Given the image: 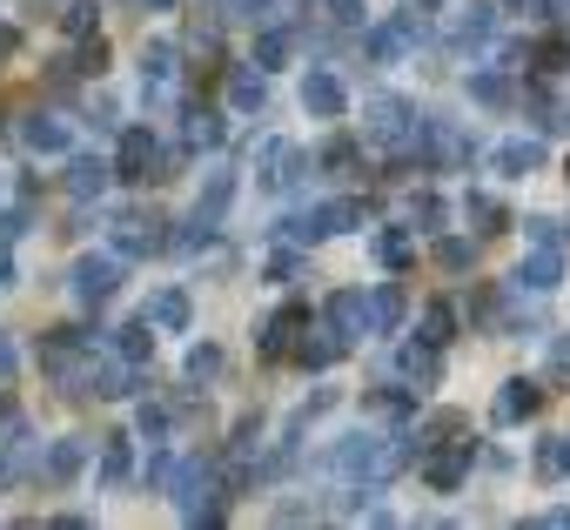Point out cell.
I'll return each mask as SVG.
<instances>
[{
	"label": "cell",
	"instance_id": "cell-1",
	"mask_svg": "<svg viewBox=\"0 0 570 530\" xmlns=\"http://www.w3.org/2000/svg\"><path fill=\"white\" fill-rule=\"evenodd\" d=\"M101 343L88 336V330H55L48 343H41V370L55 376V390H68V396H95V376H101V356H95Z\"/></svg>",
	"mask_w": 570,
	"mask_h": 530
},
{
	"label": "cell",
	"instance_id": "cell-2",
	"mask_svg": "<svg viewBox=\"0 0 570 530\" xmlns=\"http://www.w3.org/2000/svg\"><path fill=\"white\" fill-rule=\"evenodd\" d=\"M168 490H175V510H181L188 523H222V490H215V463H208V457L175 463Z\"/></svg>",
	"mask_w": 570,
	"mask_h": 530
},
{
	"label": "cell",
	"instance_id": "cell-3",
	"mask_svg": "<svg viewBox=\"0 0 570 530\" xmlns=\"http://www.w3.org/2000/svg\"><path fill=\"white\" fill-rule=\"evenodd\" d=\"M416 135H423V121H416L396 95H376V101H370V121H363V141H370V148L403 155V148H416Z\"/></svg>",
	"mask_w": 570,
	"mask_h": 530
},
{
	"label": "cell",
	"instance_id": "cell-4",
	"mask_svg": "<svg viewBox=\"0 0 570 530\" xmlns=\"http://www.w3.org/2000/svg\"><path fill=\"white\" fill-rule=\"evenodd\" d=\"M115 289H121V262L115 255H81L75 262V303L101 310V303H115Z\"/></svg>",
	"mask_w": 570,
	"mask_h": 530
},
{
	"label": "cell",
	"instance_id": "cell-5",
	"mask_svg": "<svg viewBox=\"0 0 570 530\" xmlns=\"http://www.w3.org/2000/svg\"><path fill=\"white\" fill-rule=\"evenodd\" d=\"M563 283V248L557 242H537V255H523L510 269V289H530V296H550Z\"/></svg>",
	"mask_w": 570,
	"mask_h": 530
},
{
	"label": "cell",
	"instance_id": "cell-6",
	"mask_svg": "<svg viewBox=\"0 0 570 530\" xmlns=\"http://www.w3.org/2000/svg\"><path fill=\"white\" fill-rule=\"evenodd\" d=\"M416 41H423L416 14H396V21H383V28H370V35H363V55H370V61H403Z\"/></svg>",
	"mask_w": 570,
	"mask_h": 530
},
{
	"label": "cell",
	"instance_id": "cell-7",
	"mask_svg": "<svg viewBox=\"0 0 570 530\" xmlns=\"http://www.w3.org/2000/svg\"><path fill=\"white\" fill-rule=\"evenodd\" d=\"M175 61H181L175 41H148V48H141V95H148V101H168V95H175V75H181Z\"/></svg>",
	"mask_w": 570,
	"mask_h": 530
},
{
	"label": "cell",
	"instance_id": "cell-8",
	"mask_svg": "<svg viewBox=\"0 0 570 530\" xmlns=\"http://www.w3.org/2000/svg\"><path fill=\"white\" fill-rule=\"evenodd\" d=\"M21 141H28L35 155H68V141H75V128H68L61 115H48V108H35V115H21Z\"/></svg>",
	"mask_w": 570,
	"mask_h": 530
},
{
	"label": "cell",
	"instance_id": "cell-9",
	"mask_svg": "<svg viewBox=\"0 0 570 530\" xmlns=\"http://www.w3.org/2000/svg\"><path fill=\"white\" fill-rule=\"evenodd\" d=\"M303 330H309V310H303V303H282V310L268 316V330H262V356H289Z\"/></svg>",
	"mask_w": 570,
	"mask_h": 530
},
{
	"label": "cell",
	"instance_id": "cell-10",
	"mask_svg": "<svg viewBox=\"0 0 570 530\" xmlns=\"http://www.w3.org/2000/svg\"><path fill=\"white\" fill-rule=\"evenodd\" d=\"M303 161H309V155H303L296 141H268V148H262V188H275V195H282V188H296Z\"/></svg>",
	"mask_w": 570,
	"mask_h": 530
},
{
	"label": "cell",
	"instance_id": "cell-11",
	"mask_svg": "<svg viewBox=\"0 0 570 530\" xmlns=\"http://www.w3.org/2000/svg\"><path fill=\"white\" fill-rule=\"evenodd\" d=\"M303 108L323 115V121H336V115L350 108V95H343V81H336L330 68H309V75H303Z\"/></svg>",
	"mask_w": 570,
	"mask_h": 530
},
{
	"label": "cell",
	"instance_id": "cell-12",
	"mask_svg": "<svg viewBox=\"0 0 570 530\" xmlns=\"http://www.w3.org/2000/svg\"><path fill=\"white\" fill-rule=\"evenodd\" d=\"M155 161H161L155 135H148V128H128V135H121V155H115V175H121V181H148Z\"/></svg>",
	"mask_w": 570,
	"mask_h": 530
},
{
	"label": "cell",
	"instance_id": "cell-13",
	"mask_svg": "<svg viewBox=\"0 0 570 530\" xmlns=\"http://www.w3.org/2000/svg\"><path fill=\"white\" fill-rule=\"evenodd\" d=\"M262 101H268V68H228V108L235 115H262Z\"/></svg>",
	"mask_w": 570,
	"mask_h": 530
},
{
	"label": "cell",
	"instance_id": "cell-14",
	"mask_svg": "<svg viewBox=\"0 0 570 530\" xmlns=\"http://www.w3.org/2000/svg\"><path fill=\"white\" fill-rule=\"evenodd\" d=\"M497 28V8H483V0H470V8L450 14V48H483Z\"/></svg>",
	"mask_w": 570,
	"mask_h": 530
},
{
	"label": "cell",
	"instance_id": "cell-15",
	"mask_svg": "<svg viewBox=\"0 0 570 530\" xmlns=\"http://www.w3.org/2000/svg\"><path fill=\"white\" fill-rule=\"evenodd\" d=\"M330 330H336L343 343H356V336H370V296H356V289H343V296H330Z\"/></svg>",
	"mask_w": 570,
	"mask_h": 530
},
{
	"label": "cell",
	"instance_id": "cell-16",
	"mask_svg": "<svg viewBox=\"0 0 570 530\" xmlns=\"http://www.w3.org/2000/svg\"><path fill=\"white\" fill-rule=\"evenodd\" d=\"M470 457H476V443H450V450H436V457L423 463L430 490H456V483L470 477Z\"/></svg>",
	"mask_w": 570,
	"mask_h": 530
},
{
	"label": "cell",
	"instance_id": "cell-17",
	"mask_svg": "<svg viewBox=\"0 0 570 530\" xmlns=\"http://www.w3.org/2000/svg\"><path fill=\"white\" fill-rule=\"evenodd\" d=\"M537 403H543V390L530 376H510L497 390V423H523V416H537Z\"/></svg>",
	"mask_w": 570,
	"mask_h": 530
},
{
	"label": "cell",
	"instance_id": "cell-18",
	"mask_svg": "<svg viewBox=\"0 0 570 530\" xmlns=\"http://www.w3.org/2000/svg\"><path fill=\"white\" fill-rule=\"evenodd\" d=\"M228 202H235V175H228V168H208V188L195 195V222L215 228V222L228 215Z\"/></svg>",
	"mask_w": 570,
	"mask_h": 530
},
{
	"label": "cell",
	"instance_id": "cell-19",
	"mask_svg": "<svg viewBox=\"0 0 570 530\" xmlns=\"http://www.w3.org/2000/svg\"><path fill=\"white\" fill-rule=\"evenodd\" d=\"M108 181H115V168H108V161H95V155H81V161L68 168V195H75V202L108 195Z\"/></svg>",
	"mask_w": 570,
	"mask_h": 530
},
{
	"label": "cell",
	"instance_id": "cell-20",
	"mask_svg": "<svg viewBox=\"0 0 570 530\" xmlns=\"http://www.w3.org/2000/svg\"><path fill=\"white\" fill-rule=\"evenodd\" d=\"M81 463H88V436H61V443L41 457V477H48V483H68Z\"/></svg>",
	"mask_w": 570,
	"mask_h": 530
},
{
	"label": "cell",
	"instance_id": "cell-21",
	"mask_svg": "<svg viewBox=\"0 0 570 530\" xmlns=\"http://www.w3.org/2000/svg\"><path fill=\"white\" fill-rule=\"evenodd\" d=\"M155 228H161V222L121 215V222H115V248H121V255H155V248H161V235H155Z\"/></svg>",
	"mask_w": 570,
	"mask_h": 530
},
{
	"label": "cell",
	"instance_id": "cell-22",
	"mask_svg": "<svg viewBox=\"0 0 570 530\" xmlns=\"http://www.w3.org/2000/svg\"><path fill=\"white\" fill-rule=\"evenodd\" d=\"M396 370H403L416 390H430V383H436V343H423V336L403 343V350H396Z\"/></svg>",
	"mask_w": 570,
	"mask_h": 530
},
{
	"label": "cell",
	"instance_id": "cell-23",
	"mask_svg": "<svg viewBox=\"0 0 570 530\" xmlns=\"http://www.w3.org/2000/svg\"><path fill=\"white\" fill-rule=\"evenodd\" d=\"M497 168H503V175H530V168H543V141H537V135L503 141V148H497Z\"/></svg>",
	"mask_w": 570,
	"mask_h": 530
},
{
	"label": "cell",
	"instance_id": "cell-24",
	"mask_svg": "<svg viewBox=\"0 0 570 530\" xmlns=\"http://www.w3.org/2000/svg\"><path fill=\"white\" fill-rule=\"evenodd\" d=\"M396 323H403V289L383 283V289L370 296V336H396Z\"/></svg>",
	"mask_w": 570,
	"mask_h": 530
},
{
	"label": "cell",
	"instance_id": "cell-25",
	"mask_svg": "<svg viewBox=\"0 0 570 530\" xmlns=\"http://www.w3.org/2000/svg\"><path fill=\"white\" fill-rule=\"evenodd\" d=\"M148 323H155V330H188V296H181V289H161V296L148 303Z\"/></svg>",
	"mask_w": 570,
	"mask_h": 530
},
{
	"label": "cell",
	"instance_id": "cell-26",
	"mask_svg": "<svg viewBox=\"0 0 570 530\" xmlns=\"http://www.w3.org/2000/svg\"><path fill=\"white\" fill-rule=\"evenodd\" d=\"M128 470H135L128 436H101V483H128Z\"/></svg>",
	"mask_w": 570,
	"mask_h": 530
},
{
	"label": "cell",
	"instance_id": "cell-27",
	"mask_svg": "<svg viewBox=\"0 0 570 530\" xmlns=\"http://www.w3.org/2000/svg\"><path fill=\"white\" fill-rule=\"evenodd\" d=\"M115 356H128V363H148V356H155L148 316H141V323H128V330H115Z\"/></svg>",
	"mask_w": 570,
	"mask_h": 530
},
{
	"label": "cell",
	"instance_id": "cell-28",
	"mask_svg": "<svg viewBox=\"0 0 570 530\" xmlns=\"http://www.w3.org/2000/svg\"><path fill=\"white\" fill-rule=\"evenodd\" d=\"M416 255V242H410V228H383L376 235V262H383V269H403V262Z\"/></svg>",
	"mask_w": 570,
	"mask_h": 530
},
{
	"label": "cell",
	"instance_id": "cell-29",
	"mask_svg": "<svg viewBox=\"0 0 570 530\" xmlns=\"http://www.w3.org/2000/svg\"><path fill=\"white\" fill-rule=\"evenodd\" d=\"M181 135H188V148H215L222 141V115L215 108H188V128Z\"/></svg>",
	"mask_w": 570,
	"mask_h": 530
},
{
	"label": "cell",
	"instance_id": "cell-30",
	"mask_svg": "<svg viewBox=\"0 0 570 530\" xmlns=\"http://www.w3.org/2000/svg\"><path fill=\"white\" fill-rule=\"evenodd\" d=\"M289 48H296L289 28H268V35L255 41V68H282V61H289Z\"/></svg>",
	"mask_w": 570,
	"mask_h": 530
},
{
	"label": "cell",
	"instance_id": "cell-31",
	"mask_svg": "<svg viewBox=\"0 0 570 530\" xmlns=\"http://www.w3.org/2000/svg\"><path fill=\"white\" fill-rule=\"evenodd\" d=\"M450 336H456V310H450V303H430V310H423V343L443 350Z\"/></svg>",
	"mask_w": 570,
	"mask_h": 530
},
{
	"label": "cell",
	"instance_id": "cell-32",
	"mask_svg": "<svg viewBox=\"0 0 570 530\" xmlns=\"http://www.w3.org/2000/svg\"><path fill=\"white\" fill-rule=\"evenodd\" d=\"M343 350H350L343 336H330V343H296V363H303V370H330Z\"/></svg>",
	"mask_w": 570,
	"mask_h": 530
},
{
	"label": "cell",
	"instance_id": "cell-33",
	"mask_svg": "<svg viewBox=\"0 0 570 530\" xmlns=\"http://www.w3.org/2000/svg\"><path fill=\"white\" fill-rule=\"evenodd\" d=\"M181 370H188V383H208V376H222V350H215V343H195Z\"/></svg>",
	"mask_w": 570,
	"mask_h": 530
},
{
	"label": "cell",
	"instance_id": "cell-34",
	"mask_svg": "<svg viewBox=\"0 0 570 530\" xmlns=\"http://www.w3.org/2000/svg\"><path fill=\"white\" fill-rule=\"evenodd\" d=\"M470 255H476V248H470L463 235H443V242H436V269H450V276H463V269H470Z\"/></svg>",
	"mask_w": 570,
	"mask_h": 530
},
{
	"label": "cell",
	"instance_id": "cell-35",
	"mask_svg": "<svg viewBox=\"0 0 570 530\" xmlns=\"http://www.w3.org/2000/svg\"><path fill=\"white\" fill-rule=\"evenodd\" d=\"M463 208H470V215H476V222H483V235H503V228H510V215H503V208H497V202H490V195H470V202H463Z\"/></svg>",
	"mask_w": 570,
	"mask_h": 530
},
{
	"label": "cell",
	"instance_id": "cell-36",
	"mask_svg": "<svg viewBox=\"0 0 570 530\" xmlns=\"http://www.w3.org/2000/svg\"><path fill=\"white\" fill-rule=\"evenodd\" d=\"M470 95H476V101H490V108H497V101H510V81H503V75H490V68H483V75H470Z\"/></svg>",
	"mask_w": 570,
	"mask_h": 530
},
{
	"label": "cell",
	"instance_id": "cell-37",
	"mask_svg": "<svg viewBox=\"0 0 570 530\" xmlns=\"http://www.w3.org/2000/svg\"><path fill=\"white\" fill-rule=\"evenodd\" d=\"M537 470H543V477H557V470L570 477V436H550V443H543V457H537Z\"/></svg>",
	"mask_w": 570,
	"mask_h": 530
},
{
	"label": "cell",
	"instance_id": "cell-38",
	"mask_svg": "<svg viewBox=\"0 0 570 530\" xmlns=\"http://www.w3.org/2000/svg\"><path fill=\"white\" fill-rule=\"evenodd\" d=\"M61 28H68L75 41H88V35H95V8H88V0H75V8L61 14Z\"/></svg>",
	"mask_w": 570,
	"mask_h": 530
},
{
	"label": "cell",
	"instance_id": "cell-39",
	"mask_svg": "<svg viewBox=\"0 0 570 530\" xmlns=\"http://www.w3.org/2000/svg\"><path fill=\"white\" fill-rule=\"evenodd\" d=\"M101 68H108V41H88L81 61H75V75H101Z\"/></svg>",
	"mask_w": 570,
	"mask_h": 530
},
{
	"label": "cell",
	"instance_id": "cell-40",
	"mask_svg": "<svg viewBox=\"0 0 570 530\" xmlns=\"http://www.w3.org/2000/svg\"><path fill=\"white\" fill-rule=\"evenodd\" d=\"M410 222L436 228V222H443V202H436V195H416V202H410Z\"/></svg>",
	"mask_w": 570,
	"mask_h": 530
},
{
	"label": "cell",
	"instance_id": "cell-41",
	"mask_svg": "<svg viewBox=\"0 0 570 530\" xmlns=\"http://www.w3.org/2000/svg\"><path fill=\"white\" fill-rule=\"evenodd\" d=\"M28 228V208H0V242H14Z\"/></svg>",
	"mask_w": 570,
	"mask_h": 530
},
{
	"label": "cell",
	"instance_id": "cell-42",
	"mask_svg": "<svg viewBox=\"0 0 570 530\" xmlns=\"http://www.w3.org/2000/svg\"><path fill=\"white\" fill-rule=\"evenodd\" d=\"M168 477H175V457H168V450H155V457H148V483H168Z\"/></svg>",
	"mask_w": 570,
	"mask_h": 530
},
{
	"label": "cell",
	"instance_id": "cell-43",
	"mask_svg": "<svg viewBox=\"0 0 570 530\" xmlns=\"http://www.w3.org/2000/svg\"><path fill=\"white\" fill-rule=\"evenodd\" d=\"M161 430H168V410H141V436H148V443H155V436H161Z\"/></svg>",
	"mask_w": 570,
	"mask_h": 530
},
{
	"label": "cell",
	"instance_id": "cell-44",
	"mask_svg": "<svg viewBox=\"0 0 570 530\" xmlns=\"http://www.w3.org/2000/svg\"><path fill=\"white\" fill-rule=\"evenodd\" d=\"M316 8H323V14H336V21H356V14H363L356 0H316Z\"/></svg>",
	"mask_w": 570,
	"mask_h": 530
},
{
	"label": "cell",
	"instance_id": "cell-45",
	"mask_svg": "<svg viewBox=\"0 0 570 530\" xmlns=\"http://www.w3.org/2000/svg\"><path fill=\"white\" fill-rule=\"evenodd\" d=\"M8 383H14V343L0 336V390H8Z\"/></svg>",
	"mask_w": 570,
	"mask_h": 530
},
{
	"label": "cell",
	"instance_id": "cell-46",
	"mask_svg": "<svg viewBox=\"0 0 570 530\" xmlns=\"http://www.w3.org/2000/svg\"><path fill=\"white\" fill-rule=\"evenodd\" d=\"M503 14H550V0H503Z\"/></svg>",
	"mask_w": 570,
	"mask_h": 530
},
{
	"label": "cell",
	"instance_id": "cell-47",
	"mask_svg": "<svg viewBox=\"0 0 570 530\" xmlns=\"http://www.w3.org/2000/svg\"><path fill=\"white\" fill-rule=\"evenodd\" d=\"M530 235H537V242H557V235H563V228H557V222H550V215H530Z\"/></svg>",
	"mask_w": 570,
	"mask_h": 530
},
{
	"label": "cell",
	"instance_id": "cell-48",
	"mask_svg": "<svg viewBox=\"0 0 570 530\" xmlns=\"http://www.w3.org/2000/svg\"><path fill=\"white\" fill-rule=\"evenodd\" d=\"M537 523H550V530H570V510H543Z\"/></svg>",
	"mask_w": 570,
	"mask_h": 530
},
{
	"label": "cell",
	"instance_id": "cell-49",
	"mask_svg": "<svg viewBox=\"0 0 570 530\" xmlns=\"http://www.w3.org/2000/svg\"><path fill=\"white\" fill-rule=\"evenodd\" d=\"M14 41H21V35H14L8 21H0V61H8V55H14Z\"/></svg>",
	"mask_w": 570,
	"mask_h": 530
},
{
	"label": "cell",
	"instance_id": "cell-50",
	"mask_svg": "<svg viewBox=\"0 0 570 530\" xmlns=\"http://www.w3.org/2000/svg\"><path fill=\"white\" fill-rule=\"evenodd\" d=\"M0 289H14V262L8 255H0Z\"/></svg>",
	"mask_w": 570,
	"mask_h": 530
},
{
	"label": "cell",
	"instance_id": "cell-51",
	"mask_svg": "<svg viewBox=\"0 0 570 530\" xmlns=\"http://www.w3.org/2000/svg\"><path fill=\"white\" fill-rule=\"evenodd\" d=\"M550 14H570V0H550Z\"/></svg>",
	"mask_w": 570,
	"mask_h": 530
},
{
	"label": "cell",
	"instance_id": "cell-52",
	"mask_svg": "<svg viewBox=\"0 0 570 530\" xmlns=\"http://www.w3.org/2000/svg\"><path fill=\"white\" fill-rule=\"evenodd\" d=\"M141 8H175V0H141Z\"/></svg>",
	"mask_w": 570,
	"mask_h": 530
},
{
	"label": "cell",
	"instance_id": "cell-53",
	"mask_svg": "<svg viewBox=\"0 0 570 530\" xmlns=\"http://www.w3.org/2000/svg\"><path fill=\"white\" fill-rule=\"evenodd\" d=\"M563 175H570V168H563Z\"/></svg>",
	"mask_w": 570,
	"mask_h": 530
}]
</instances>
